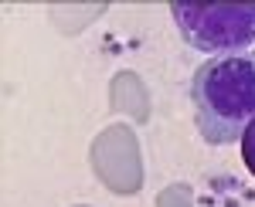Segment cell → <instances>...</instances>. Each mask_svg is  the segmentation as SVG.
I'll return each instance as SVG.
<instances>
[{
  "instance_id": "6da1fadb",
  "label": "cell",
  "mask_w": 255,
  "mask_h": 207,
  "mask_svg": "<svg viewBox=\"0 0 255 207\" xmlns=\"http://www.w3.org/2000/svg\"><path fill=\"white\" fill-rule=\"evenodd\" d=\"M191 105L204 143H242L255 119V55L208 58L191 78Z\"/></svg>"
},
{
  "instance_id": "7a4b0ae2",
  "label": "cell",
  "mask_w": 255,
  "mask_h": 207,
  "mask_svg": "<svg viewBox=\"0 0 255 207\" xmlns=\"http://www.w3.org/2000/svg\"><path fill=\"white\" fill-rule=\"evenodd\" d=\"M187 48L201 55H249L255 48V3H170Z\"/></svg>"
},
{
  "instance_id": "3957f363",
  "label": "cell",
  "mask_w": 255,
  "mask_h": 207,
  "mask_svg": "<svg viewBox=\"0 0 255 207\" xmlns=\"http://www.w3.org/2000/svg\"><path fill=\"white\" fill-rule=\"evenodd\" d=\"M242 160H245V167H249V173L255 177V119H252V126L245 129V136H242Z\"/></svg>"
}]
</instances>
